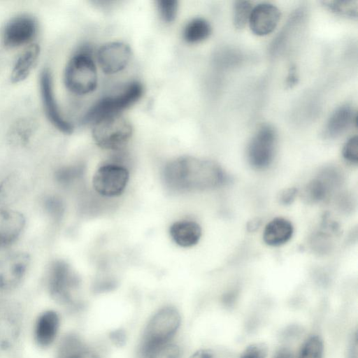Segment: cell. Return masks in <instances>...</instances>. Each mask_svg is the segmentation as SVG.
I'll use <instances>...</instances> for the list:
<instances>
[{
  "mask_svg": "<svg viewBox=\"0 0 358 358\" xmlns=\"http://www.w3.org/2000/svg\"><path fill=\"white\" fill-rule=\"evenodd\" d=\"M169 232L173 241L183 248L196 245L201 236V227L196 222L189 220L174 222L171 226Z\"/></svg>",
  "mask_w": 358,
  "mask_h": 358,
  "instance_id": "obj_17",
  "label": "cell"
},
{
  "mask_svg": "<svg viewBox=\"0 0 358 358\" xmlns=\"http://www.w3.org/2000/svg\"><path fill=\"white\" fill-rule=\"evenodd\" d=\"M180 322V315L171 307L159 310L147 325L139 347L141 358H150L169 345Z\"/></svg>",
  "mask_w": 358,
  "mask_h": 358,
  "instance_id": "obj_2",
  "label": "cell"
},
{
  "mask_svg": "<svg viewBox=\"0 0 358 358\" xmlns=\"http://www.w3.org/2000/svg\"><path fill=\"white\" fill-rule=\"evenodd\" d=\"M252 8L249 1H236L234 3L233 22L236 29H241L246 25L249 21Z\"/></svg>",
  "mask_w": 358,
  "mask_h": 358,
  "instance_id": "obj_26",
  "label": "cell"
},
{
  "mask_svg": "<svg viewBox=\"0 0 358 358\" xmlns=\"http://www.w3.org/2000/svg\"><path fill=\"white\" fill-rule=\"evenodd\" d=\"M292 223L282 217H275L265 227L263 238L271 246H278L287 243L292 236Z\"/></svg>",
  "mask_w": 358,
  "mask_h": 358,
  "instance_id": "obj_20",
  "label": "cell"
},
{
  "mask_svg": "<svg viewBox=\"0 0 358 358\" xmlns=\"http://www.w3.org/2000/svg\"><path fill=\"white\" fill-rule=\"evenodd\" d=\"M343 156L348 162L357 164L358 162V138L357 136H352L345 143L343 148Z\"/></svg>",
  "mask_w": 358,
  "mask_h": 358,
  "instance_id": "obj_31",
  "label": "cell"
},
{
  "mask_svg": "<svg viewBox=\"0 0 358 358\" xmlns=\"http://www.w3.org/2000/svg\"><path fill=\"white\" fill-rule=\"evenodd\" d=\"M163 178L171 191L185 192L215 188L224 182L226 176L214 162L181 157L165 166Z\"/></svg>",
  "mask_w": 358,
  "mask_h": 358,
  "instance_id": "obj_1",
  "label": "cell"
},
{
  "mask_svg": "<svg viewBox=\"0 0 358 358\" xmlns=\"http://www.w3.org/2000/svg\"><path fill=\"white\" fill-rule=\"evenodd\" d=\"M37 129L34 119L24 117L14 122L8 129L7 141L13 147L22 148L30 141Z\"/></svg>",
  "mask_w": 358,
  "mask_h": 358,
  "instance_id": "obj_18",
  "label": "cell"
},
{
  "mask_svg": "<svg viewBox=\"0 0 358 358\" xmlns=\"http://www.w3.org/2000/svg\"><path fill=\"white\" fill-rule=\"evenodd\" d=\"M111 338L115 343L121 345L124 341V334L122 331H117L111 334Z\"/></svg>",
  "mask_w": 358,
  "mask_h": 358,
  "instance_id": "obj_38",
  "label": "cell"
},
{
  "mask_svg": "<svg viewBox=\"0 0 358 358\" xmlns=\"http://www.w3.org/2000/svg\"><path fill=\"white\" fill-rule=\"evenodd\" d=\"M157 5L159 15L166 22L173 21L177 15L178 1L176 0H159Z\"/></svg>",
  "mask_w": 358,
  "mask_h": 358,
  "instance_id": "obj_30",
  "label": "cell"
},
{
  "mask_svg": "<svg viewBox=\"0 0 358 358\" xmlns=\"http://www.w3.org/2000/svg\"><path fill=\"white\" fill-rule=\"evenodd\" d=\"M191 358H218V357L214 350L203 349L196 352Z\"/></svg>",
  "mask_w": 358,
  "mask_h": 358,
  "instance_id": "obj_36",
  "label": "cell"
},
{
  "mask_svg": "<svg viewBox=\"0 0 358 358\" xmlns=\"http://www.w3.org/2000/svg\"><path fill=\"white\" fill-rule=\"evenodd\" d=\"M89 47H83L68 62L64 74L66 88L77 95L92 92L97 86L96 64Z\"/></svg>",
  "mask_w": 358,
  "mask_h": 358,
  "instance_id": "obj_3",
  "label": "cell"
},
{
  "mask_svg": "<svg viewBox=\"0 0 358 358\" xmlns=\"http://www.w3.org/2000/svg\"><path fill=\"white\" fill-rule=\"evenodd\" d=\"M22 180L17 173H11L0 182V212L8 208L20 196Z\"/></svg>",
  "mask_w": 358,
  "mask_h": 358,
  "instance_id": "obj_22",
  "label": "cell"
},
{
  "mask_svg": "<svg viewBox=\"0 0 358 358\" xmlns=\"http://www.w3.org/2000/svg\"><path fill=\"white\" fill-rule=\"evenodd\" d=\"M234 295L232 294H228L227 296H225L224 297V302L227 303H232V301H234Z\"/></svg>",
  "mask_w": 358,
  "mask_h": 358,
  "instance_id": "obj_40",
  "label": "cell"
},
{
  "mask_svg": "<svg viewBox=\"0 0 358 358\" xmlns=\"http://www.w3.org/2000/svg\"><path fill=\"white\" fill-rule=\"evenodd\" d=\"M143 92V88L140 83L131 82L121 92L99 100L86 113L83 121L85 123L93 122L101 117L120 113L135 103L142 96Z\"/></svg>",
  "mask_w": 358,
  "mask_h": 358,
  "instance_id": "obj_6",
  "label": "cell"
},
{
  "mask_svg": "<svg viewBox=\"0 0 358 358\" xmlns=\"http://www.w3.org/2000/svg\"><path fill=\"white\" fill-rule=\"evenodd\" d=\"M356 122L357 115L354 110L349 106H342L329 117L324 127V135L328 138H336Z\"/></svg>",
  "mask_w": 358,
  "mask_h": 358,
  "instance_id": "obj_15",
  "label": "cell"
},
{
  "mask_svg": "<svg viewBox=\"0 0 358 358\" xmlns=\"http://www.w3.org/2000/svg\"><path fill=\"white\" fill-rule=\"evenodd\" d=\"M31 258L27 252L13 251L0 255V292L15 289L24 278Z\"/></svg>",
  "mask_w": 358,
  "mask_h": 358,
  "instance_id": "obj_7",
  "label": "cell"
},
{
  "mask_svg": "<svg viewBox=\"0 0 358 358\" xmlns=\"http://www.w3.org/2000/svg\"><path fill=\"white\" fill-rule=\"evenodd\" d=\"M131 57L129 45L122 42L107 43L101 45L96 54L98 64L106 74L112 75L122 71Z\"/></svg>",
  "mask_w": 358,
  "mask_h": 358,
  "instance_id": "obj_11",
  "label": "cell"
},
{
  "mask_svg": "<svg viewBox=\"0 0 358 358\" xmlns=\"http://www.w3.org/2000/svg\"><path fill=\"white\" fill-rule=\"evenodd\" d=\"M211 33L209 22L202 18L196 17L190 20L183 30V38L189 43H196L206 39Z\"/></svg>",
  "mask_w": 358,
  "mask_h": 358,
  "instance_id": "obj_23",
  "label": "cell"
},
{
  "mask_svg": "<svg viewBox=\"0 0 358 358\" xmlns=\"http://www.w3.org/2000/svg\"><path fill=\"white\" fill-rule=\"evenodd\" d=\"M57 358H99V357L88 348L78 336L70 334L61 341Z\"/></svg>",
  "mask_w": 358,
  "mask_h": 358,
  "instance_id": "obj_21",
  "label": "cell"
},
{
  "mask_svg": "<svg viewBox=\"0 0 358 358\" xmlns=\"http://www.w3.org/2000/svg\"><path fill=\"white\" fill-rule=\"evenodd\" d=\"M40 55V47L32 44L17 57L10 73V81L19 83L24 81L35 66Z\"/></svg>",
  "mask_w": 358,
  "mask_h": 358,
  "instance_id": "obj_19",
  "label": "cell"
},
{
  "mask_svg": "<svg viewBox=\"0 0 358 358\" xmlns=\"http://www.w3.org/2000/svg\"><path fill=\"white\" fill-rule=\"evenodd\" d=\"M59 325V319L55 312L48 310L42 313L35 326V339L38 345L49 346L56 338Z\"/></svg>",
  "mask_w": 358,
  "mask_h": 358,
  "instance_id": "obj_16",
  "label": "cell"
},
{
  "mask_svg": "<svg viewBox=\"0 0 358 358\" xmlns=\"http://www.w3.org/2000/svg\"><path fill=\"white\" fill-rule=\"evenodd\" d=\"M273 358H294L293 354L286 348L280 350Z\"/></svg>",
  "mask_w": 358,
  "mask_h": 358,
  "instance_id": "obj_39",
  "label": "cell"
},
{
  "mask_svg": "<svg viewBox=\"0 0 358 358\" xmlns=\"http://www.w3.org/2000/svg\"><path fill=\"white\" fill-rule=\"evenodd\" d=\"M267 353V345L263 343H257L248 346L240 358H266Z\"/></svg>",
  "mask_w": 358,
  "mask_h": 358,
  "instance_id": "obj_32",
  "label": "cell"
},
{
  "mask_svg": "<svg viewBox=\"0 0 358 358\" xmlns=\"http://www.w3.org/2000/svg\"><path fill=\"white\" fill-rule=\"evenodd\" d=\"M180 349L178 345L169 344L150 358H179Z\"/></svg>",
  "mask_w": 358,
  "mask_h": 358,
  "instance_id": "obj_33",
  "label": "cell"
},
{
  "mask_svg": "<svg viewBox=\"0 0 358 358\" xmlns=\"http://www.w3.org/2000/svg\"><path fill=\"white\" fill-rule=\"evenodd\" d=\"M37 24L33 17L22 15L11 19L3 31V42L9 48H15L30 42L35 36Z\"/></svg>",
  "mask_w": 358,
  "mask_h": 358,
  "instance_id": "obj_12",
  "label": "cell"
},
{
  "mask_svg": "<svg viewBox=\"0 0 358 358\" xmlns=\"http://www.w3.org/2000/svg\"><path fill=\"white\" fill-rule=\"evenodd\" d=\"M327 192L326 182L320 179H315L308 183L303 190V196L308 203H316L322 200Z\"/></svg>",
  "mask_w": 358,
  "mask_h": 358,
  "instance_id": "obj_25",
  "label": "cell"
},
{
  "mask_svg": "<svg viewBox=\"0 0 358 358\" xmlns=\"http://www.w3.org/2000/svg\"><path fill=\"white\" fill-rule=\"evenodd\" d=\"M280 18V12L275 6L261 3L252 8L248 22L255 34L265 36L274 30Z\"/></svg>",
  "mask_w": 358,
  "mask_h": 358,
  "instance_id": "obj_13",
  "label": "cell"
},
{
  "mask_svg": "<svg viewBox=\"0 0 358 358\" xmlns=\"http://www.w3.org/2000/svg\"><path fill=\"white\" fill-rule=\"evenodd\" d=\"M298 78L296 68L292 66L289 68V73L286 80V85L287 87H292L297 83Z\"/></svg>",
  "mask_w": 358,
  "mask_h": 358,
  "instance_id": "obj_37",
  "label": "cell"
},
{
  "mask_svg": "<svg viewBox=\"0 0 358 358\" xmlns=\"http://www.w3.org/2000/svg\"><path fill=\"white\" fill-rule=\"evenodd\" d=\"M323 343L318 336H312L303 343L299 358H322Z\"/></svg>",
  "mask_w": 358,
  "mask_h": 358,
  "instance_id": "obj_27",
  "label": "cell"
},
{
  "mask_svg": "<svg viewBox=\"0 0 358 358\" xmlns=\"http://www.w3.org/2000/svg\"><path fill=\"white\" fill-rule=\"evenodd\" d=\"M357 331L352 338L348 352V358H357Z\"/></svg>",
  "mask_w": 358,
  "mask_h": 358,
  "instance_id": "obj_35",
  "label": "cell"
},
{
  "mask_svg": "<svg viewBox=\"0 0 358 358\" xmlns=\"http://www.w3.org/2000/svg\"><path fill=\"white\" fill-rule=\"evenodd\" d=\"M25 225L21 213L6 210L0 212V250L12 245L20 237Z\"/></svg>",
  "mask_w": 358,
  "mask_h": 358,
  "instance_id": "obj_14",
  "label": "cell"
},
{
  "mask_svg": "<svg viewBox=\"0 0 358 358\" xmlns=\"http://www.w3.org/2000/svg\"><path fill=\"white\" fill-rule=\"evenodd\" d=\"M43 206L46 213L53 220H59L62 216L64 208V203L59 197L55 195L46 196Z\"/></svg>",
  "mask_w": 358,
  "mask_h": 358,
  "instance_id": "obj_29",
  "label": "cell"
},
{
  "mask_svg": "<svg viewBox=\"0 0 358 358\" xmlns=\"http://www.w3.org/2000/svg\"><path fill=\"white\" fill-rule=\"evenodd\" d=\"M83 171L81 165L62 166L55 173V180L60 185H66L79 178Z\"/></svg>",
  "mask_w": 358,
  "mask_h": 358,
  "instance_id": "obj_28",
  "label": "cell"
},
{
  "mask_svg": "<svg viewBox=\"0 0 358 358\" xmlns=\"http://www.w3.org/2000/svg\"><path fill=\"white\" fill-rule=\"evenodd\" d=\"M322 3L337 15L351 18L357 17L358 1L356 0L324 1Z\"/></svg>",
  "mask_w": 358,
  "mask_h": 358,
  "instance_id": "obj_24",
  "label": "cell"
},
{
  "mask_svg": "<svg viewBox=\"0 0 358 358\" xmlns=\"http://www.w3.org/2000/svg\"><path fill=\"white\" fill-rule=\"evenodd\" d=\"M127 169L118 164H107L101 166L94 175L92 184L99 194L113 197L120 195L129 181Z\"/></svg>",
  "mask_w": 358,
  "mask_h": 358,
  "instance_id": "obj_8",
  "label": "cell"
},
{
  "mask_svg": "<svg viewBox=\"0 0 358 358\" xmlns=\"http://www.w3.org/2000/svg\"><path fill=\"white\" fill-rule=\"evenodd\" d=\"M297 190L295 188H288L280 194V201L283 204H290L294 201Z\"/></svg>",
  "mask_w": 358,
  "mask_h": 358,
  "instance_id": "obj_34",
  "label": "cell"
},
{
  "mask_svg": "<svg viewBox=\"0 0 358 358\" xmlns=\"http://www.w3.org/2000/svg\"><path fill=\"white\" fill-rule=\"evenodd\" d=\"M92 123V137L103 149L121 150L132 136V125L121 113L101 117Z\"/></svg>",
  "mask_w": 358,
  "mask_h": 358,
  "instance_id": "obj_5",
  "label": "cell"
},
{
  "mask_svg": "<svg viewBox=\"0 0 358 358\" xmlns=\"http://www.w3.org/2000/svg\"><path fill=\"white\" fill-rule=\"evenodd\" d=\"M275 133L270 125L262 126L253 136L248 149L250 164L255 169H262L272 162L275 145Z\"/></svg>",
  "mask_w": 358,
  "mask_h": 358,
  "instance_id": "obj_9",
  "label": "cell"
},
{
  "mask_svg": "<svg viewBox=\"0 0 358 358\" xmlns=\"http://www.w3.org/2000/svg\"><path fill=\"white\" fill-rule=\"evenodd\" d=\"M47 285L50 296L57 302L73 309L80 307L78 296L80 280L67 262L55 260L51 263Z\"/></svg>",
  "mask_w": 358,
  "mask_h": 358,
  "instance_id": "obj_4",
  "label": "cell"
},
{
  "mask_svg": "<svg viewBox=\"0 0 358 358\" xmlns=\"http://www.w3.org/2000/svg\"><path fill=\"white\" fill-rule=\"evenodd\" d=\"M39 87L44 110L49 121L61 132L71 134L73 127L59 111L54 95L51 73L48 69H43L40 73Z\"/></svg>",
  "mask_w": 358,
  "mask_h": 358,
  "instance_id": "obj_10",
  "label": "cell"
}]
</instances>
